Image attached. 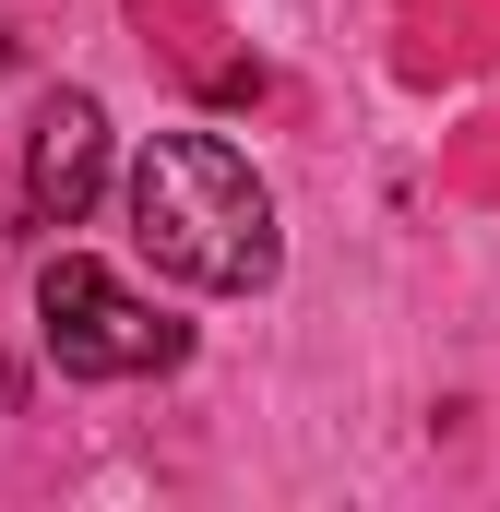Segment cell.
<instances>
[{"label":"cell","instance_id":"cell-3","mask_svg":"<svg viewBox=\"0 0 500 512\" xmlns=\"http://www.w3.org/2000/svg\"><path fill=\"white\" fill-rule=\"evenodd\" d=\"M24 191H36V215H48V227H72V215L108 191V108H96V96H48V108H36Z\"/></svg>","mask_w":500,"mask_h":512},{"label":"cell","instance_id":"cell-2","mask_svg":"<svg viewBox=\"0 0 500 512\" xmlns=\"http://www.w3.org/2000/svg\"><path fill=\"white\" fill-rule=\"evenodd\" d=\"M36 346L60 358V382H143V370H179L191 358V334L155 322L120 274L84 262V251H60L36 274Z\"/></svg>","mask_w":500,"mask_h":512},{"label":"cell","instance_id":"cell-1","mask_svg":"<svg viewBox=\"0 0 500 512\" xmlns=\"http://www.w3.org/2000/svg\"><path fill=\"white\" fill-rule=\"evenodd\" d=\"M131 239L155 251V274H179L203 298H262L274 262H286L274 191L250 179V155L215 143V131H155L131 155Z\"/></svg>","mask_w":500,"mask_h":512}]
</instances>
